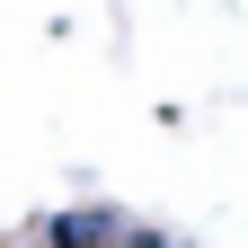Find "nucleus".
<instances>
[{
	"mask_svg": "<svg viewBox=\"0 0 248 248\" xmlns=\"http://www.w3.org/2000/svg\"><path fill=\"white\" fill-rule=\"evenodd\" d=\"M115 231H124V213L80 204V213H45V222H36V248H115Z\"/></svg>",
	"mask_w": 248,
	"mask_h": 248,
	"instance_id": "obj_1",
	"label": "nucleus"
},
{
	"mask_svg": "<svg viewBox=\"0 0 248 248\" xmlns=\"http://www.w3.org/2000/svg\"><path fill=\"white\" fill-rule=\"evenodd\" d=\"M115 248H186V239H177V231H151V222H124Z\"/></svg>",
	"mask_w": 248,
	"mask_h": 248,
	"instance_id": "obj_2",
	"label": "nucleus"
}]
</instances>
